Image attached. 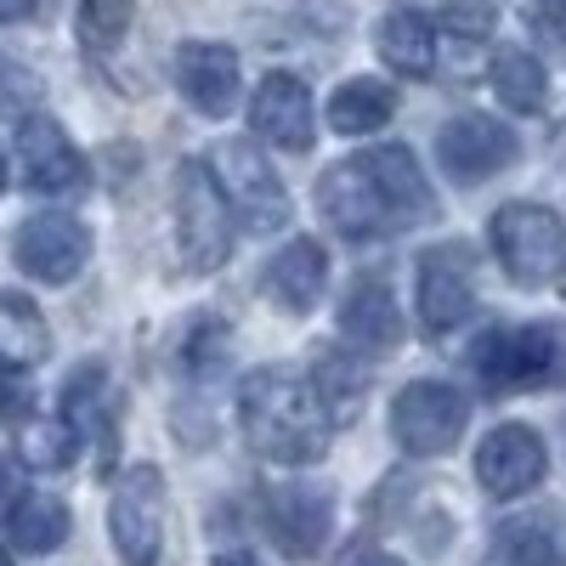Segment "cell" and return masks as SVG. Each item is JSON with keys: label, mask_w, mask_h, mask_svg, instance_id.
Masks as SVG:
<instances>
[{"label": "cell", "mask_w": 566, "mask_h": 566, "mask_svg": "<svg viewBox=\"0 0 566 566\" xmlns=\"http://www.w3.org/2000/svg\"><path fill=\"white\" fill-rule=\"evenodd\" d=\"M335 424L340 419L317 397L312 374L301 380L290 368H255L239 386V431L272 464H317L335 442Z\"/></svg>", "instance_id": "1"}, {"label": "cell", "mask_w": 566, "mask_h": 566, "mask_svg": "<svg viewBox=\"0 0 566 566\" xmlns=\"http://www.w3.org/2000/svg\"><path fill=\"white\" fill-rule=\"evenodd\" d=\"M470 368L488 391H527L555 386L566 374V328L555 323H499L476 340Z\"/></svg>", "instance_id": "2"}, {"label": "cell", "mask_w": 566, "mask_h": 566, "mask_svg": "<svg viewBox=\"0 0 566 566\" xmlns=\"http://www.w3.org/2000/svg\"><path fill=\"white\" fill-rule=\"evenodd\" d=\"M176 244L187 272H216L232 255V205L221 193V181L210 170V159H181L176 165Z\"/></svg>", "instance_id": "3"}, {"label": "cell", "mask_w": 566, "mask_h": 566, "mask_svg": "<svg viewBox=\"0 0 566 566\" xmlns=\"http://www.w3.org/2000/svg\"><path fill=\"white\" fill-rule=\"evenodd\" d=\"M493 255L504 266L510 283H522V290H544L555 283L560 261H566V227L549 205H527L515 199L493 216Z\"/></svg>", "instance_id": "4"}, {"label": "cell", "mask_w": 566, "mask_h": 566, "mask_svg": "<svg viewBox=\"0 0 566 566\" xmlns=\"http://www.w3.org/2000/svg\"><path fill=\"white\" fill-rule=\"evenodd\" d=\"M210 170L221 181V193L232 205V221L244 232H277L290 221V193H283L277 170L266 165V154L255 148V136H232L210 154Z\"/></svg>", "instance_id": "5"}, {"label": "cell", "mask_w": 566, "mask_h": 566, "mask_svg": "<svg viewBox=\"0 0 566 566\" xmlns=\"http://www.w3.org/2000/svg\"><path fill=\"white\" fill-rule=\"evenodd\" d=\"M108 533L125 566H159L165 549V476L154 464H130L108 499Z\"/></svg>", "instance_id": "6"}, {"label": "cell", "mask_w": 566, "mask_h": 566, "mask_svg": "<svg viewBox=\"0 0 566 566\" xmlns=\"http://www.w3.org/2000/svg\"><path fill=\"white\" fill-rule=\"evenodd\" d=\"M464 419H470V408H464V397H459L453 386H442V380H413V386H402L397 402H391V437H397V448L413 453V459H442V453L459 448Z\"/></svg>", "instance_id": "7"}, {"label": "cell", "mask_w": 566, "mask_h": 566, "mask_svg": "<svg viewBox=\"0 0 566 566\" xmlns=\"http://www.w3.org/2000/svg\"><path fill=\"white\" fill-rule=\"evenodd\" d=\"M317 210H323V221L335 227L340 239H357V244L386 239V232H402L397 216H391V205H386V193H380V181L363 170V159H346L335 170H323Z\"/></svg>", "instance_id": "8"}, {"label": "cell", "mask_w": 566, "mask_h": 566, "mask_svg": "<svg viewBox=\"0 0 566 566\" xmlns=\"http://www.w3.org/2000/svg\"><path fill=\"white\" fill-rule=\"evenodd\" d=\"M18 170L45 199H74V193H85V181H91L85 154L69 142V130L52 114H23L18 119Z\"/></svg>", "instance_id": "9"}, {"label": "cell", "mask_w": 566, "mask_h": 566, "mask_svg": "<svg viewBox=\"0 0 566 566\" xmlns=\"http://www.w3.org/2000/svg\"><path fill=\"white\" fill-rule=\"evenodd\" d=\"M12 255L34 283H74L91 261V227L63 210H40L18 227Z\"/></svg>", "instance_id": "10"}, {"label": "cell", "mask_w": 566, "mask_h": 566, "mask_svg": "<svg viewBox=\"0 0 566 566\" xmlns=\"http://www.w3.org/2000/svg\"><path fill=\"white\" fill-rule=\"evenodd\" d=\"M549 476V448L533 424H493L476 448V482L488 499H522Z\"/></svg>", "instance_id": "11"}, {"label": "cell", "mask_w": 566, "mask_h": 566, "mask_svg": "<svg viewBox=\"0 0 566 566\" xmlns=\"http://www.w3.org/2000/svg\"><path fill=\"white\" fill-rule=\"evenodd\" d=\"M328 527H335V504H328L323 488L312 482L266 488V533L290 560H312L328 544Z\"/></svg>", "instance_id": "12"}, {"label": "cell", "mask_w": 566, "mask_h": 566, "mask_svg": "<svg viewBox=\"0 0 566 566\" xmlns=\"http://www.w3.org/2000/svg\"><path fill=\"white\" fill-rule=\"evenodd\" d=\"M476 312V277H470L464 244H437L419 255V317L431 335H448Z\"/></svg>", "instance_id": "13"}, {"label": "cell", "mask_w": 566, "mask_h": 566, "mask_svg": "<svg viewBox=\"0 0 566 566\" xmlns=\"http://www.w3.org/2000/svg\"><path fill=\"white\" fill-rule=\"evenodd\" d=\"M250 130L266 148H283V154H306L312 148V130H317V114H312V91L301 74H266L255 85V103H250Z\"/></svg>", "instance_id": "14"}, {"label": "cell", "mask_w": 566, "mask_h": 566, "mask_svg": "<svg viewBox=\"0 0 566 566\" xmlns=\"http://www.w3.org/2000/svg\"><path fill=\"white\" fill-rule=\"evenodd\" d=\"M176 85H181V97L193 103L199 114L227 119L232 108H239V91H244L239 52L221 45V40H187L176 52Z\"/></svg>", "instance_id": "15"}, {"label": "cell", "mask_w": 566, "mask_h": 566, "mask_svg": "<svg viewBox=\"0 0 566 566\" xmlns=\"http://www.w3.org/2000/svg\"><path fill=\"white\" fill-rule=\"evenodd\" d=\"M515 154H522V142L510 136V125L488 119V114H459L442 136H437V159L453 181H488L499 176Z\"/></svg>", "instance_id": "16"}, {"label": "cell", "mask_w": 566, "mask_h": 566, "mask_svg": "<svg viewBox=\"0 0 566 566\" xmlns=\"http://www.w3.org/2000/svg\"><path fill=\"white\" fill-rule=\"evenodd\" d=\"M363 170L380 181V193L397 216V227H419V221H431L437 216V193H431V181H424L413 148H402V142H386V148H363L357 154Z\"/></svg>", "instance_id": "17"}, {"label": "cell", "mask_w": 566, "mask_h": 566, "mask_svg": "<svg viewBox=\"0 0 566 566\" xmlns=\"http://www.w3.org/2000/svg\"><path fill=\"white\" fill-rule=\"evenodd\" d=\"M340 335L368 352V357H380L402 340V312H397V295H391V283L386 277H357L346 301H340Z\"/></svg>", "instance_id": "18"}, {"label": "cell", "mask_w": 566, "mask_h": 566, "mask_svg": "<svg viewBox=\"0 0 566 566\" xmlns=\"http://www.w3.org/2000/svg\"><path fill=\"white\" fill-rule=\"evenodd\" d=\"M323 283H328V255L317 239H290L272 261H266V295L283 312H312L323 301Z\"/></svg>", "instance_id": "19"}, {"label": "cell", "mask_w": 566, "mask_h": 566, "mask_svg": "<svg viewBox=\"0 0 566 566\" xmlns=\"http://www.w3.org/2000/svg\"><path fill=\"white\" fill-rule=\"evenodd\" d=\"M374 45H380V63L391 74H408V80H424L437 69V29L419 7H391L374 29Z\"/></svg>", "instance_id": "20"}, {"label": "cell", "mask_w": 566, "mask_h": 566, "mask_svg": "<svg viewBox=\"0 0 566 566\" xmlns=\"http://www.w3.org/2000/svg\"><path fill=\"white\" fill-rule=\"evenodd\" d=\"M45 357H52V328H45V312L29 295L7 290V295H0V363L29 374Z\"/></svg>", "instance_id": "21"}, {"label": "cell", "mask_w": 566, "mask_h": 566, "mask_svg": "<svg viewBox=\"0 0 566 566\" xmlns=\"http://www.w3.org/2000/svg\"><path fill=\"white\" fill-rule=\"evenodd\" d=\"M7 538L23 555H52L69 538V504L52 493H18L7 510Z\"/></svg>", "instance_id": "22"}, {"label": "cell", "mask_w": 566, "mask_h": 566, "mask_svg": "<svg viewBox=\"0 0 566 566\" xmlns=\"http://www.w3.org/2000/svg\"><path fill=\"white\" fill-rule=\"evenodd\" d=\"M499 103L510 114H544L549 103V74L533 52H522V45H504V52H493V69H488Z\"/></svg>", "instance_id": "23"}, {"label": "cell", "mask_w": 566, "mask_h": 566, "mask_svg": "<svg viewBox=\"0 0 566 566\" xmlns=\"http://www.w3.org/2000/svg\"><path fill=\"white\" fill-rule=\"evenodd\" d=\"M391 114H397V91L380 80H346L328 97V125L340 136H374L380 125H391Z\"/></svg>", "instance_id": "24"}, {"label": "cell", "mask_w": 566, "mask_h": 566, "mask_svg": "<svg viewBox=\"0 0 566 566\" xmlns=\"http://www.w3.org/2000/svg\"><path fill=\"white\" fill-rule=\"evenodd\" d=\"M18 453L29 470H69L80 453V431L69 413H29L18 419Z\"/></svg>", "instance_id": "25"}, {"label": "cell", "mask_w": 566, "mask_h": 566, "mask_svg": "<svg viewBox=\"0 0 566 566\" xmlns=\"http://www.w3.org/2000/svg\"><path fill=\"white\" fill-rule=\"evenodd\" d=\"M312 386H317V397L328 402V413L352 419L357 402H363V391H368V368L352 363V357H340V352H323L317 368H312Z\"/></svg>", "instance_id": "26"}, {"label": "cell", "mask_w": 566, "mask_h": 566, "mask_svg": "<svg viewBox=\"0 0 566 566\" xmlns=\"http://www.w3.org/2000/svg\"><path fill=\"white\" fill-rule=\"evenodd\" d=\"M499 538H504V555H510L515 566H566V544H560V533H555L549 515L510 522Z\"/></svg>", "instance_id": "27"}, {"label": "cell", "mask_w": 566, "mask_h": 566, "mask_svg": "<svg viewBox=\"0 0 566 566\" xmlns=\"http://www.w3.org/2000/svg\"><path fill=\"white\" fill-rule=\"evenodd\" d=\"M34 103H40V74L23 63H0V114L23 119L34 114Z\"/></svg>", "instance_id": "28"}, {"label": "cell", "mask_w": 566, "mask_h": 566, "mask_svg": "<svg viewBox=\"0 0 566 566\" xmlns=\"http://www.w3.org/2000/svg\"><path fill=\"white\" fill-rule=\"evenodd\" d=\"M80 18H85L91 45H114L130 23V0H80Z\"/></svg>", "instance_id": "29"}, {"label": "cell", "mask_w": 566, "mask_h": 566, "mask_svg": "<svg viewBox=\"0 0 566 566\" xmlns=\"http://www.w3.org/2000/svg\"><path fill=\"white\" fill-rule=\"evenodd\" d=\"M522 18H527L533 40H544V45H566V0H527Z\"/></svg>", "instance_id": "30"}, {"label": "cell", "mask_w": 566, "mask_h": 566, "mask_svg": "<svg viewBox=\"0 0 566 566\" xmlns=\"http://www.w3.org/2000/svg\"><path fill=\"white\" fill-rule=\"evenodd\" d=\"M29 408H34V391H29V380H23V368L0 363V424L29 419Z\"/></svg>", "instance_id": "31"}, {"label": "cell", "mask_w": 566, "mask_h": 566, "mask_svg": "<svg viewBox=\"0 0 566 566\" xmlns=\"http://www.w3.org/2000/svg\"><path fill=\"white\" fill-rule=\"evenodd\" d=\"M335 566H402V560H397L391 549H380V544H363V538H357V544H346V549L335 555Z\"/></svg>", "instance_id": "32"}, {"label": "cell", "mask_w": 566, "mask_h": 566, "mask_svg": "<svg viewBox=\"0 0 566 566\" xmlns=\"http://www.w3.org/2000/svg\"><path fill=\"white\" fill-rule=\"evenodd\" d=\"M18 488H23V470H18V459H12V453H0V504L18 499Z\"/></svg>", "instance_id": "33"}, {"label": "cell", "mask_w": 566, "mask_h": 566, "mask_svg": "<svg viewBox=\"0 0 566 566\" xmlns=\"http://www.w3.org/2000/svg\"><path fill=\"white\" fill-rule=\"evenodd\" d=\"M34 18V0H0V23H23Z\"/></svg>", "instance_id": "34"}, {"label": "cell", "mask_w": 566, "mask_h": 566, "mask_svg": "<svg viewBox=\"0 0 566 566\" xmlns=\"http://www.w3.org/2000/svg\"><path fill=\"white\" fill-rule=\"evenodd\" d=\"M210 566H255V555H250V549H221Z\"/></svg>", "instance_id": "35"}, {"label": "cell", "mask_w": 566, "mask_h": 566, "mask_svg": "<svg viewBox=\"0 0 566 566\" xmlns=\"http://www.w3.org/2000/svg\"><path fill=\"white\" fill-rule=\"evenodd\" d=\"M0 193H7V154H0Z\"/></svg>", "instance_id": "36"}, {"label": "cell", "mask_w": 566, "mask_h": 566, "mask_svg": "<svg viewBox=\"0 0 566 566\" xmlns=\"http://www.w3.org/2000/svg\"><path fill=\"white\" fill-rule=\"evenodd\" d=\"M555 283H560V295H566V261H560V272H555Z\"/></svg>", "instance_id": "37"}, {"label": "cell", "mask_w": 566, "mask_h": 566, "mask_svg": "<svg viewBox=\"0 0 566 566\" xmlns=\"http://www.w3.org/2000/svg\"><path fill=\"white\" fill-rule=\"evenodd\" d=\"M0 566H12V555H7V549H0Z\"/></svg>", "instance_id": "38"}]
</instances>
